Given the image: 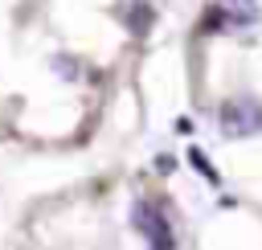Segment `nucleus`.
I'll use <instances>...</instances> for the list:
<instances>
[{
  "mask_svg": "<svg viewBox=\"0 0 262 250\" xmlns=\"http://www.w3.org/2000/svg\"><path fill=\"white\" fill-rule=\"evenodd\" d=\"M254 123H258V115H246L242 102H229L225 107V135H246Z\"/></svg>",
  "mask_w": 262,
  "mask_h": 250,
  "instance_id": "f257e3e1",
  "label": "nucleus"
}]
</instances>
